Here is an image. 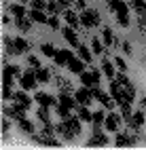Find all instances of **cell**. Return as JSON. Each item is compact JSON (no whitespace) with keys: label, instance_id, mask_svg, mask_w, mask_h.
Here are the masks:
<instances>
[{"label":"cell","instance_id":"cell-4","mask_svg":"<svg viewBox=\"0 0 146 150\" xmlns=\"http://www.w3.org/2000/svg\"><path fill=\"white\" fill-rule=\"evenodd\" d=\"M26 110H28L26 106L13 102V106H4V116L15 118V121H21V118H26Z\"/></svg>","mask_w":146,"mask_h":150},{"label":"cell","instance_id":"cell-7","mask_svg":"<svg viewBox=\"0 0 146 150\" xmlns=\"http://www.w3.org/2000/svg\"><path fill=\"white\" fill-rule=\"evenodd\" d=\"M121 121H123V116H121V114H116V112H110V114H106L104 127L108 129V131L116 133V131H119V127H121Z\"/></svg>","mask_w":146,"mask_h":150},{"label":"cell","instance_id":"cell-44","mask_svg":"<svg viewBox=\"0 0 146 150\" xmlns=\"http://www.w3.org/2000/svg\"><path fill=\"white\" fill-rule=\"evenodd\" d=\"M114 78H116V81H119V85H123V87H129V85H131V81H129L127 76H125V72H119Z\"/></svg>","mask_w":146,"mask_h":150},{"label":"cell","instance_id":"cell-9","mask_svg":"<svg viewBox=\"0 0 146 150\" xmlns=\"http://www.w3.org/2000/svg\"><path fill=\"white\" fill-rule=\"evenodd\" d=\"M34 102H38V106H45V108H55L57 104H60V99H55L53 95H49V93H36L34 95Z\"/></svg>","mask_w":146,"mask_h":150},{"label":"cell","instance_id":"cell-55","mask_svg":"<svg viewBox=\"0 0 146 150\" xmlns=\"http://www.w3.org/2000/svg\"><path fill=\"white\" fill-rule=\"evenodd\" d=\"M74 4H76V8L85 11V4H87V0H74Z\"/></svg>","mask_w":146,"mask_h":150},{"label":"cell","instance_id":"cell-14","mask_svg":"<svg viewBox=\"0 0 146 150\" xmlns=\"http://www.w3.org/2000/svg\"><path fill=\"white\" fill-rule=\"evenodd\" d=\"M13 102L21 104V106H26V108H30V106H32V99L28 97L26 89H21V91H15V93H13Z\"/></svg>","mask_w":146,"mask_h":150},{"label":"cell","instance_id":"cell-6","mask_svg":"<svg viewBox=\"0 0 146 150\" xmlns=\"http://www.w3.org/2000/svg\"><path fill=\"white\" fill-rule=\"evenodd\" d=\"M74 97H76V104H79V106H89V104L93 102V99H95L89 87H83V89H79V91L74 93Z\"/></svg>","mask_w":146,"mask_h":150},{"label":"cell","instance_id":"cell-31","mask_svg":"<svg viewBox=\"0 0 146 150\" xmlns=\"http://www.w3.org/2000/svg\"><path fill=\"white\" fill-rule=\"evenodd\" d=\"M17 123H19V129H21L23 133H30V135L34 133V123H32V121H28V118H21V121H17Z\"/></svg>","mask_w":146,"mask_h":150},{"label":"cell","instance_id":"cell-27","mask_svg":"<svg viewBox=\"0 0 146 150\" xmlns=\"http://www.w3.org/2000/svg\"><path fill=\"white\" fill-rule=\"evenodd\" d=\"M40 51H43L45 57H55V55H57V49H55L53 42H43V45H40Z\"/></svg>","mask_w":146,"mask_h":150},{"label":"cell","instance_id":"cell-57","mask_svg":"<svg viewBox=\"0 0 146 150\" xmlns=\"http://www.w3.org/2000/svg\"><path fill=\"white\" fill-rule=\"evenodd\" d=\"M140 106H142V108L146 110V97H142V99H140Z\"/></svg>","mask_w":146,"mask_h":150},{"label":"cell","instance_id":"cell-56","mask_svg":"<svg viewBox=\"0 0 146 150\" xmlns=\"http://www.w3.org/2000/svg\"><path fill=\"white\" fill-rule=\"evenodd\" d=\"M11 17H13V15H4V17H2V23H4V25H9V23H11V21H13V19H11Z\"/></svg>","mask_w":146,"mask_h":150},{"label":"cell","instance_id":"cell-21","mask_svg":"<svg viewBox=\"0 0 146 150\" xmlns=\"http://www.w3.org/2000/svg\"><path fill=\"white\" fill-rule=\"evenodd\" d=\"M108 6L114 13H127V2L125 0H108Z\"/></svg>","mask_w":146,"mask_h":150},{"label":"cell","instance_id":"cell-32","mask_svg":"<svg viewBox=\"0 0 146 150\" xmlns=\"http://www.w3.org/2000/svg\"><path fill=\"white\" fill-rule=\"evenodd\" d=\"M79 118H81V121H85V123H91L93 112H91L87 106H81V108H79Z\"/></svg>","mask_w":146,"mask_h":150},{"label":"cell","instance_id":"cell-50","mask_svg":"<svg viewBox=\"0 0 146 150\" xmlns=\"http://www.w3.org/2000/svg\"><path fill=\"white\" fill-rule=\"evenodd\" d=\"M93 81H95V85H100V81H102V72H100V70H97V68H93Z\"/></svg>","mask_w":146,"mask_h":150},{"label":"cell","instance_id":"cell-19","mask_svg":"<svg viewBox=\"0 0 146 150\" xmlns=\"http://www.w3.org/2000/svg\"><path fill=\"white\" fill-rule=\"evenodd\" d=\"M34 72H36V78H38V83H43V85H47L49 81H51V72H49V68H36L34 70Z\"/></svg>","mask_w":146,"mask_h":150},{"label":"cell","instance_id":"cell-54","mask_svg":"<svg viewBox=\"0 0 146 150\" xmlns=\"http://www.w3.org/2000/svg\"><path fill=\"white\" fill-rule=\"evenodd\" d=\"M9 127H11V121H9V116H6L4 121H2V131L4 133H9Z\"/></svg>","mask_w":146,"mask_h":150},{"label":"cell","instance_id":"cell-16","mask_svg":"<svg viewBox=\"0 0 146 150\" xmlns=\"http://www.w3.org/2000/svg\"><path fill=\"white\" fill-rule=\"evenodd\" d=\"M9 11H11V15H13L15 19H21V17H28V13H26V8H23V4H19V2H13V4H9Z\"/></svg>","mask_w":146,"mask_h":150},{"label":"cell","instance_id":"cell-23","mask_svg":"<svg viewBox=\"0 0 146 150\" xmlns=\"http://www.w3.org/2000/svg\"><path fill=\"white\" fill-rule=\"evenodd\" d=\"M119 110H121V116H123V121L125 123H129L131 121V104L129 102H123V104H119Z\"/></svg>","mask_w":146,"mask_h":150},{"label":"cell","instance_id":"cell-52","mask_svg":"<svg viewBox=\"0 0 146 150\" xmlns=\"http://www.w3.org/2000/svg\"><path fill=\"white\" fill-rule=\"evenodd\" d=\"M121 49H123V51L127 53V55H131V53H133V51H131V42H121Z\"/></svg>","mask_w":146,"mask_h":150},{"label":"cell","instance_id":"cell-41","mask_svg":"<svg viewBox=\"0 0 146 150\" xmlns=\"http://www.w3.org/2000/svg\"><path fill=\"white\" fill-rule=\"evenodd\" d=\"M116 21H119V25L127 28L129 25V15L127 13H116Z\"/></svg>","mask_w":146,"mask_h":150},{"label":"cell","instance_id":"cell-38","mask_svg":"<svg viewBox=\"0 0 146 150\" xmlns=\"http://www.w3.org/2000/svg\"><path fill=\"white\" fill-rule=\"evenodd\" d=\"M91 51H93L95 55L106 53V51H104V47H102V40H100V38H93V40H91Z\"/></svg>","mask_w":146,"mask_h":150},{"label":"cell","instance_id":"cell-29","mask_svg":"<svg viewBox=\"0 0 146 150\" xmlns=\"http://www.w3.org/2000/svg\"><path fill=\"white\" fill-rule=\"evenodd\" d=\"M15 47H17V53H19V55H23V53L28 51V49H30V42H28L26 38L17 36V38H15Z\"/></svg>","mask_w":146,"mask_h":150},{"label":"cell","instance_id":"cell-42","mask_svg":"<svg viewBox=\"0 0 146 150\" xmlns=\"http://www.w3.org/2000/svg\"><path fill=\"white\" fill-rule=\"evenodd\" d=\"M114 66L119 68V72H127V62H125L123 57H119V55H116V59H114Z\"/></svg>","mask_w":146,"mask_h":150},{"label":"cell","instance_id":"cell-28","mask_svg":"<svg viewBox=\"0 0 146 150\" xmlns=\"http://www.w3.org/2000/svg\"><path fill=\"white\" fill-rule=\"evenodd\" d=\"M15 25H17V30H21V32H28V30L32 28V19H30V17H21V19H15Z\"/></svg>","mask_w":146,"mask_h":150},{"label":"cell","instance_id":"cell-18","mask_svg":"<svg viewBox=\"0 0 146 150\" xmlns=\"http://www.w3.org/2000/svg\"><path fill=\"white\" fill-rule=\"evenodd\" d=\"M57 99H60V104H64V106H68V108H74L76 106V97H72L70 93H68V91H62L60 95H57Z\"/></svg>","mask_w":146,"mask_h":150},{"label":"cell","instance_id":"cell-46","mask_svg":"<svg viewBox=\"0 0 146 150\" xmlns=\"http://www.w3.org/2000/svg\"><path fill=\"white\" fill-rule=\"evenodd\" d=\"M32 8H36V11H45L47 8V0H32Z\"/></svg>","mask_w":146,"mask_h":150},{"label":"cell","instance_id":"cell-17","mask_svg":"<svg viewBox=\"0 0 146 150\" xmlns=\"http://www.w3.org/2000/svg\"><path fill=\"white\" fill-rule=\"evenodd\" d=\"M55 131H57V133H60V135H62L64 139H74V137H76V135H74V133L70 131V129H68V125H66L64 121L55 125Z\"/></svg>","mask_w":146,"mask_h":150},{"label":"cell","instance_id":"cell-2","mask_svg":"<svg viewBox=\"0 0 146 150\" xmlns=\"http://www.w3.org/2000/svg\"><path fill=\"white\" fill-rule=\"evenodd\" d=\"M36 68H28L23 76L19 78V85H21V89H26V91H32V89L38 87V78H36V72H34Z\"/></svg>","mask_w":146,"mask_h":150},{"label":"cell","instance_id":"cell-20","mask_svg":"<svg viewBox=\"0 0 146 150\" xmlns=\"http://www.w3.org/2000/svg\"><path fill=\"white\" fill-rule=\"evenodd\" d=\"M68 68H70V72H74V74H81V72H85V62L83 59H70L68 62Z\"/></svg>","mask_w":146,"mask_h":150},{"label":"cell","instance_id":"cell-35","mask_svg":"<svg viewBox=\"0 0 146 150\" xmlns=\"http://www.w3.org/2000/svg\"><path fill=\"white\" fill-rule=\"evenodd\" d=\"M4 74H11V76H15V78H21V76H23L21 70H19L17 66H11V64H4Z\"/></svg>","mask_w":146,"mask_h":150},{"label":"cell","instance_id":"cell-3","mask_svg":"<svg viewBox=\"0 0 146 150\" xmlns=\"http://www.w3.org/2000/svg\"><path fill=\"white\" fill-rule=\"evenodd\" d=\"M91 93H93V97H95V99H97V102H100L104 108H108V110H112V108H114V104H116V102H114V97H112L110 93H104L97 85H93V87H91Z\"/></svg>","mask_w":146,"mask_h":150},{"label":"cell","instance_id":"cell-11","mask_svg":"<svg viewBox=\"0 0 146 150\" xmlns=\"http://www.w3.org/2000/svg\"><path fill=\"white\" fill-rule=\"evenodd\" d=\"M62 17H64V21L70 25V28H79V23H81V17L76 15L72 8H64V13H62Z\"/></svg>","mask_w":146,"mask_h":150},{"label":"cell","instance_id":"cell-43","mask_svg":"<svg viewBox=\"0 0 146 150\" xmlns=\"http://www.w3.org/2000/svg\"><path fill=\"white\" fill-rule=\"evenodd\" d=\"M55 83H57V87H60L62 91L70 93V81H66V78H55Z\"/></svg>","mask_w":146,"mask_h":150},{"label":"cell","instance_id":"cell-24","mask_svg":"<svg viewBox=\"0 0 146 150\" xmlns=\"http://www.w3.org/2000/svg\"><path fill=\"white\" fill-rule=\"evenodd\" d=\"M91 53H93L91 49H87L85 45H79V57L83 59L85 64H91V62H93V55H91Z\"/></svg>","mask_w":146,"mask_h":150},{"label":"cell","instance_id":"cell-39","mask_svg":"<svg viewBox=\"0 0 146 150\" xmlns=\"http://www.w3.org/2000/svg\"><path fill=\"white\" fill-rule=\"evenodd\" d=\"M47 11L51 13V15H57V13H64L62 11V6L55 2V0H51V2H47Z\"/></svg>","mask_w":146,"mask_h":150},{"label":"cell","instance_id":"cell-5","mask_svg":"<svg viewBox=\"0 0 146 150\" xmlns=\"http://www.w3.org/2000/svg\"><path fill=\"white\" fill-rule=\"evenodd\" d=\"M108 144V137H106L104 133H102V127H97V125H93V135L87 139V146L89 148H93V146H106Z\"/></svg>","mask_w":146,"mask_h":150},{"label":"cell","instance_id":"cell-33","mask_svg":"<svg viewBox=\"0 0 146 150\" xmlns=\"http://www.w3.org/2000/svg\"><path fill=\"white\" fill-rule=\"evenodd\" d=\"M79 76H81V85L89 87V89H91V87L95 85V81H93V74H91V72H81Z\"/></svg>","mask_w":146,"mask_h":150},{"label":"cell","instance_id":"cell-58","mask_svg":"<svg viewBox=\"0 0 146 150\" xmlns=\"http://www.w3.org/2000/svg\"><path fill=\"white\" fill-rule=\"evenodd\" d=\"M19 4H26V2H32V0H17Z\"/></svg>","mask_w":146,"mask_h":150},{"label":"cell","instance_id":"cell-37","mask_svg":"<svg viewBox=\"0 0 146 150\" xmlns=\"http://www.w3.org/2000/svg\"><path fill=\"white\" fill-rule=\"evenodd\" d=\"M114 144L119 146V148H123V146H129V135L127 133H119L114 137Z\"/></svg>","mask_w":146,"mask_h":150},{"label":"cell","instance_id":"cell-49","mask_svg":"<svg viewBox=\"0 0 146 150\" xmlns=\"http://www.w3.org/2000/svg\"><path fill=\"white\" fill-rule=\"evenodd\" d=\"M2 97L6 99V102H9V99H13V91H11V87H4V89H2Z\"/></svg>","mask_w":146,"mask_h":150},{"label":"cell","instance_id":"cell-15","mask_svg":"<svg viewBox=\"0 0 146 150\" xmlns=\"http://www.w3.org/2000/svg\"><path fill=\"white\" fill-rule=\"evenodd\" d=\"M102 40H104V45H114V47H119V40L114 38V32L110 28H102Z\"/></svg>","mask_w":146,"mask_h":150},{"label":"cell","instance_id":"cell-53","mask_svg":"<svg viewBox=\"0 0 146 150\" xmlns=\"http://www.w3.org/2000/svg\"><path fill=\"white\" fill-rule=\"evenodd\" d=\"M55 2L60 4L62 8H70V2H72V0H55Z\"/></svg>","mask_w":146,"mask_h":150},{"label":"cell","instance_id":"cell-59","mask_svg":"<svg viewBox=\"0 0 146 150\" xmlns=\"http://www.w3.org/2000/svg\"><path fill=\"white\" fill-rule=\"evenodd\" d=\"M47 2H51V0H47Z\"/></svg>","mask_w":146,"mask_h":150},{"label":"cell","instance_id":"cell-26","mask_svg":"<svg viewBox=\"0 0 146 150\" xmlns=\"http://www.w3.org/2000/svg\"><path fill=\"white\" fill-rule=\"evenodd\" d=\"M4 51H6V55H19L17 53V47H15V38L4 36Z\"/></svg>","mask_w":146,"mask_h":150},{"label":"cell","instance_id":"cell-22","mask_svg":"<svg viewBox=\"0 0 146 150\" xmlns=\"http://www.w3.org/2000/svg\"><path fill=\"white\" fill-rule=\"evenodd\" d=\"M114 64H110L108 62V59H102V72L106 74V76H108L110 78V81H114V76H116V72H114Z\"/></svg>","mask_w":146,"mask_h":150},{"label":"cell","instance_id":"cell-30","mask_svg":"<svg viewBox=\"0 0 146 150\" xmlns=\"http://www.w3.org/2000/svg\"><path fill=\"white\" fill-rule=\"evenodd\" d=\"M36 116H38V121H40V123H51V112H49V108H45V106L38 108Z\"/></svg>","mask_w":146,"mask_h":150},{"label":"cell","instance_id":"cell-47","mask_svg":"<svg viewBox=\"0 0 146 150\" xmlns=\"http://www.w3.org/2000/svg\"><path fill=\"white\" fill-rule=\"evenodd\" d=\"M28 64H30V68H40V59L36 55H28Z\"/></svg>","mask_w":146,"mask_h":150},{"label":"cell","instance_id":"cell-36","mask_svg":"<svg viewBox=\"0 0 146 150\" xmlns=\"http://www.w3.org/2000/svg\"><path fill=\"white\" fill-rule=\"evenodd\" d=\"M106 121V114L102 112V110H97V112H93V118H91V125H97V127H102Z\"/></svg>","mask_w":146,"mask_h":150},{"label":"cell","instance_id":"cell-10","mask_svg":"<svg viewBox=\"0 0 146 150\" xmlns=\"http://www.w3.org/2000/svg\"><path fill=\"white\" fill-rule=\"evenodd\" d=\"M62 36L66 38V42L68 45H70V47H76V49H79V36H76V32H74V28H70V25H66L64 30H62Z\"/></svg>","mask_w":146,"mask_h":150},{"label":"cell","instance_id":"cell-13","mask_svg":"<svg viewBox=\"0 0 146 150\" xmlns=\"http://www.w3.org/2000/svg\"><path fill=\"white\" fill-rule=\"evenodd\" d=\"M72 57H74L72 51H68V49H60V51H57V55H55L53 59H55V64H57V66H66Z\"/></svg>","mask_w":146,"mask_h":150},{"label":"cell","instance_id":"cell-34","mask_svg":"<svg viewBox=\"0 0 146 150\" xmlns=\"http://www.w3.org/2000/svg\"><path fill=\"white\" fill-rule=\"evenodd\" d=\"M129 6L135 8V11H138L140 15L146 13V0H129Z\"/></svg>","mask_w":146,"mask_h":150},{"label":"cell","instance_id":"cell-51","mask_svg":"<svg viewBox=\"0 0 146 150\" xmlns=\"http://www.w3.org/2000/svg\"><path fill=\"white\" fill-rule=\"evenodd\" d=\"M13 78H15V76L4 74V87H11V89H13Z\"/></svg>","mask_w":146,"mask_h":150},{"label":"cell","instance_id":"cell-8","mask_svg":"<svg viewBox=\"0 0 146 150\" xmlns=\"http://www.w3.org/2000/svg\"><path fill=\"white\" fill-rule=\"evenodd\" d=\"M110 95L114 97L116 104H123L125 99H127V93H125V87L119 85V81H112L110 83Z\"/></svg>","mask_w":146,"mask_h":150},{"label":"cell","instance_id":"cell-45","mask_svg":"<svg viewBox=\"0 0 146 150\" xmlns=\"http://www.w3.org/2000/svg\"><path fill=\"white\" fill-rule=\"evenodd\" d=\"M47 25L51 28V30H60V17L51 15V17H49V21H47Z\"/></svg>","mask_w":146,"mask_h":150},{"label":"cell","instance_id":"cell-48","mask_svg":"<svg viewBox=\"0 0 146 150\" xmlns=\"http://www.w3.org/2000/svg\"><path fill=\"white\" fill-rule=\"evenodd\" d=\"M138 25H140V30L146 34V13H142L140 17H138Z\"/></svg>","mask_w":146,"mask_h":150},{"label":"cell","instance_id":"cell-12","mask_svg":"<svg viewBox=\"0 0 146 150\" xmlns=\"http://www.w3.org/2000/svg\"><path fill=\"white\" fill-rule=\"evenodd\" d=\"M62 121L68 125V129H70L74 135H81V118L79 116H66V118H62Z\"/></svg>","mask_w":146,"mask_h":150},{"label":"cell","instance_id":"cell-25","mask_svg":"<svg viewBox=\"0 0 146 150\" xmlns=\"http://www.w3.org/2000/svg\"><path fill=\"white\" fill-rule=\"evenodd\" d=\"M28 17H30L32 21H36V23H47V21H49V17H47L43 11H36V8H32V11L28 13Z\"/></svg>","mask_w":146,"mask_h":150},{"label":"cell","instance_id":"cell-1","mask_svg":"<svg viewBox=\"0 0 146 150\" xmlns=\"http://www.w3.org/2000/svg\"><path fill=\"white\" fill-rule=\"evenodd\" d=\"M81 25L85 28H93V25H100V11H95V8H85L81 11Z\"/></svg>","mask_w":146,"mask_h":150},{"label":"cell","instance_id":"cell-40","mask_svg":"<svg viewBox=\"0 0 146 150\" xmlns=\"http://www.w3.org/2000/svg\"><path fill=\"white\" fill-rule=\"evenodd\" d=\"M55 112L60 114L62 118H66V116H70V108L64 106V104H57V106H55Z\"/></svg>","mask_w":146,"mask_h":150}]
</instances>
